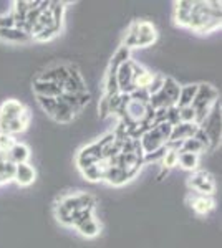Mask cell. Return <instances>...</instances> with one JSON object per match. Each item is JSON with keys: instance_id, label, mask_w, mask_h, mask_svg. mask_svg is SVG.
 <instances>
[{"instance_id": "obj_1", "label": "cell", "mask_w": 222, "mask_h": 248, "mask_svg": "<svg viewBox=\"0 0 222 248\" xmlns=\"http://www.w3.org/2000/svg\"><path fill=\"white\" fill-rule=\"evenodd\" d=\"M217 98H219V91H217L212 85H205V83L197 85V93L191 103V108L196 111L194 123L197 126H201V124L207 119V116L211 114L212 108L217 105Z\"/></svg>"}, {"instance_id": "obj_2", "label": "cell", "mask_w": 222, "mask_h": 248, "mask_svg": "<svg viewBox=\"0 0 222 248\" xmlns=\"http://www.w3.org/2000/svg\"><path fill=\"white\" fill-rule=\"evenodd\" d=\"M189 187L196 190L197 195H207L211 197L216 190V181L209 172L205 170H196L189 177Z\"/></svg>"}, {"instance_id": "obj_3", "label": "cell", "mask_w": 222, "mask_h": 248, "mask_svg": "<svg viewBox=\"0 0 222 248\" xmlns=\"http://www.w3.org/2000/svg\"><path fill=\"white\" fill-rule=\"evenodd\" d=\"M100 161H103V149L98 144V141L91 142L90 146H86V147H83V149L78 153V155H76V166H78L80 170L86 169V167H90L91 164H96Z\"/></svg>"}, {"instance_id": "obj_4", "label": "cell", "mask_w": 222, "mask_h": 248, "mask_svg": "<svg viewBox=\"0 0 222 248\" xmlns=\"http://www.w3.org/2000/svg\"><path fill=\"white\" fill-rule=\"evenodd\" d=\"M30 121H32V114L25 108L18 118L12 119V121H0V134L14 136V134L23 133V131L30 126Z\"/></svg>"}, {"instance_id": "obj_5", "label": "cell", "mask_w": 222, "mask_h": 248, "mask_svg": "<svg viewBox=\"0 0 222 248\" xmlns=\"http://www.w3.org/2000/svg\"><path fill=\"white\" fill-rule=\"evenodd\" d=\"M157 40V30L148 20H138V38H136V48H146L153 45Z\"/></svg>"}, {"instance_id": "obj_6", "label": "cell", "mask_w": 222, "mask_h": 248, "mask_svg": "<svg viewBox=\"0 0 222 248\" xmlns=\"http://www.w3.org/2000/svg\"><path fill=\"white\" fill-rule=\"evenodd\" d=\"M139 144H141V149H143V153L149 154V153H154V151L166 146V141L161 138V134L156 131V127H153V129H149L148 133H144L143 136H141Z\"/></svg>"}, {"instance_id": "obj_7", "label": "cell", "mask_w": 222, "mask_h": 248, "mask_svg": "<svg viewBox=\"0 0 222 248\" xmlns=\"http://www.w3.org/2000/svg\"><path fill=\"white\" fill-rule=\"evenodd\" d=\"M68 68V79L63 83V93H70V94H76L80 91H86V86H85V79L82 77V73L78 71L76 66H67Z\"/></svg>"}, {"instance_id": "obj_8", "label": "cell", "mask_w": 222, "mask_h": 248, "mask_svg": "<svg viewBox=\"0 0 222 248\" xmlns=\"http://www.w3.org/2000/svg\"><path fill=\"white\" fill-rule=\"evenodd\" d=\"M35 177H37V172H35L34 167L28 162L25 164H17L15 166V174H14V181L22 187H28L35 182Z\"/></svg>"}, {"instance_id": "obj_9", "label": "cell", "mask_w": 222, "mask_h": 248, "mask_svg": "<svg viewBox=\"0 0 222 248\" xmlns=\"http://www.w3.org/2000/svg\"><path fill=\"white\" fill-rule=\"evenodd\" d=\"M28 159H30V149L22 142H14V146L5 153V161L12 162L14 166L25 164Z\"/></svg>"}, {"instance_id": "obj_10", "label": "cell", "mask_w": 222, "mask_h": 248, "mask_svg": "<svg viewBox=\"0 0 222 248\" xmlns=\"http://www.w3.org/2000/svg\"><path fill=\"white\" fill-rule=\"evenodd\" d=\"M34 93L37 96H45V98H60V96L63 94V88L60 85H56V83L35 79L34 81Z\"/></svg>"}, {"instance_id": "obj_11", "label": "cell", "mask_w": 222, "mask_h": 248, "mask_svg": "<svg viewBox=\"0 0 222 248\" xmlns=\"http://www.w3.org/2000/svg\"><path fill=\"white\" fill-rule=\"evenodd\" d=\"M23 109H25L23 103L17 101V99H7L0 106V121H12V119L18 118Z\"/></svg>"}, {"instance_id": "obj_12", "label": "cell", "mask_w": 222, "mask_h": 248, "mask_svg": "<svg viewBox=\"0 0 222 248\" xmlns=\"http://www.w3.org/2000/svg\"><path fill=\"white\" fill-rule=\"evenodd\" d=\"M199 126L196 123H179L177 126L172 127V133L169 141H184V139L194 138Z\"/></svg>"}, {"instance_id": "obj_13", "label": "cell", "mask_w": 222, "mask_h": 248, "mask_svg": "<svg viewBox=\"0 0 222 248\" xmlns=\"http://www.w3.org/2000/svg\"><path fill=\"white\" fill-rule=\"evenodd\" d=\"M68 68L67 66H53L50 70H47L45 73H42L37 79L40 81H50V83H56V85L63 86V83L68 79Z\"/></svg>"}, {"instance_id": "obj_14", "label": "cell", "mask_w": 222, "mask_h": 248, "mask_svg": "<svg viewBox=\"0 0 222 248\" xmlns=\"http://www.w3.org/2000/svg\"><path fill=\"white\" fill-rule=\"evenodd\" d=\"M103 179L108 184H111V186H116V187H120V186H123V184L130 182V179L126 177V174H124V172L121 170L118 166H108L106 170H104Z\"/></svg>"}, {"instance_id": "obj_15", "label": "cell", "mask_w": 222, "mask_h": 248, "mask_svg": "<svg viewBox=\"0 0 222 248\" xmlns=\"http://www.w3.org/2000/svg\"><path fill=\"white\" fill-rule=\"evenodd\" d=\"M108 164L106 161H100L96 164H91L90 167L82 170L83 177L90 182H98V181H103V175H104V170H106Z\"/></svg>"}, {"instance_id": "obj_16", "label": "cell", "mask_w": 222, "mask_h": 248, "mask_svg": "<svg viewBox=\"0 0 222 248\" xmlns=\"http://www.w3.org/2000/svg\"><path fill=\"white\" fill-rule=\"evenodd\" d=\"M0 40L9 42V43H27V42H30L32 37L27 35L23 30H18V29H3V30H0Z\"/></svg>"}, {"instance_id": "obj_17", "label": "cell", "mask_w": 222, "mask_h": 248, "mask_svg": "<svg viewBox=\"0 0 222 248\" xmlns=\"http://www.w3.org/2000/svg\"><path fill=\"white\" fill-rule=\"evenodd\" d=\"M75 118V113L68 108L65 103L62 101L60 98H56V108H55V113H53V119L56 123H62V124H68L71 123Z\"/></svg>"}, {"instance_id": "obj_18", "label": "cell", "mask_w": 222, "mask_h": 248, "mask_svg": "<svg viewBox=\"0 0 222 248\" xmlns=\"http://www.w3.org/2000/svg\"><path fill=\"white\" fill-rule=\"evenodd\" d=\"M161 91L168 96V99L171 101V105L176 106L177 98H179V93H181V86L177 85L176 79L171 78V77H164V85H163V90Z\"/></svg>"}, {"instance_id": "obj_19", "label": "cell", "mask_w": 222, "mask_h": 248, "mask_svg": "<svg viewBox=\"0 0 222 248\" xmlns=\"http://www.w3.org/2000/svg\"><path fill=\"white\" fill-rule=\"evenodd\" d=\"M196 93H197V85H188V86L181 88L179 98H177V103H176L177 109H183V108L191 106V103H192V99H194Z\"/></svg>"}, {"instance_id": "obj_20", "label": "cell", "mask_w": 222, "mask_h": 248, "mask_svg": "<svg viewBox=\"0 0 222 248\" xmlns=\"http://www.w3.org/2000/svg\"><path fill=\"white\" fill-rule=\"evenodd\" d=\"M191 205L196 214L205 215L214 209V201L211 197H207V195H196V197L191 201Z\"/></svg>"}, {"instance_id": "obj_21", "label": "cell", "mask_w": 222, "mask_h": 248, "mask_svg": "<svg viewBox=\"0 0 222 248\" xmlns=\"http://www.w3.org/2000/svg\"><path fill=\"white\" fill-rule=\"evenodd\" d=\"M76 230H78L80 233L83 235V237L95 238L96 235H100V230H102V227H100V223L95 220V217H91V218L85 220L83 223H80V225L76 227Z\"/></svg>"}, {"instance_id": "obj_22", "label": "cell", "mask_w": 222, "mask_h": 248, "mask_svg": "<svg viewBox=\"0 0 222 248\" xmlns=\"http://www.w3.org/2000/svg\"><path fill=\"white\" fill-rule=\"evenodd\" d=\"M177 164H179L184 170H197V166H199V155L192 154V153H183V151H179Z\"/></svg>"}, {"instance_id": "obj_23", "label": "cell", "mask_w": 222, "mask_h": 248, "mask_svg": "<svg viewBox=\"0 0 222 248\" xmlns=\"http://www.w3.org/2000/svg\"><path fill=\"white\" fill-rule=\"evenodd\" d=\"M128 60H131L130 58V50H128V48H124V46H120L118 51L115 53V57L111 58V63H110L108 71H110V73H116V70H118V68L123 65L124 62H128Z\"/></svg>"}, {"instance_id": "obj_24", "label": "cell", "mask_w": 222, "mask_h": 248, "mask_svg": "<svg viewBox=\"0 0 222 248\" xmlns=\"http://www.w3.org/2000/svg\"><path fill=\"white\" fill-rule=\"evenodd\" d=\"M65 2H50L51 18H53V25L58 30H62L63 25V14H65Z\"/></svg>"}, {"instance_id": "obj_25", "label": "cell", "mask_w": 222, "mask_h": 248, "mask_svg": "<svg viewBox=\"0 0 222 248\" xmlns=\"http://www.w3.org/2000/svg\"><path fill=\"white\" fill-rule=\"evenodd\" d=\"M181 151H183V153H192V154L199 155L201 153H204L205 147L199 141H197L196 138H189V139H184V141H183Z\"/></svg>"}, {"instance_id": "obj_26", "label": "cell", "mask_w": 222, "mask_h": 248, "mask_svg": "<svg viewBox=\"0 0 222 248\" xmlns=\"http://www.w3.org/2000/svg\"><path fill=\"white\" fill-rule=\"evenodd\" d=\"M177 157H179V151L166 147V153H164L163 159H161V162H163V169L169 170V169H172L174 166H177Z\"/></svg>"}, {"instance_id": "obj_27", "label": "cell", "mask_w": 222, "mask_h": 248, "mask_svg": "<svg viewBox=\"0 0 222 248\" xmlns=\"http://www.w3.org/2000/svg\"><path fill=\"white\" fill-rule=\"evenodd\" d=\"M174 22H176V25L184 27V29H189V22H191V12L176 7V9H174Z\"/></svg>"}, {"instance_id": "obj_28", "label": "cell", "mask_w": 222, "mask_h": 248, "mask_svg": "<svg viewBox=\"0 0 222 248\" xmlns=\"http://www.w3.org/2000/svg\"><path fill=\"white\" fill-rule=\"evenodd\" d=\"M37 101L40 108H42L45 113L53 118V113H55V108H56V98H45V96H37Z\"/></svg>"}, {"instance_id": "obj_29", "label": "cell", "mask_w": 222, "mask_h": 248, "mask_svg": "<svg viewBox=\"0 0 222 248\" xmlns=\"http://www.w3.org/2000/svg\"><path fill=\"white\" fill-rule=\"evenodd\" d=\"M163 85H164V77H161V75H154L153 79H151V83H149V86L146 88L149 98L159 93V91L163 90Z\"/></svg>"}, {"instance_id": "obj_30", "label": "cell", "mask_w": 222, "mask_h": 248, "mask_svg": "<svg viewBox=\"0 0 222 248\" xmlns=\"http://www.w3.org/2000/svg\"><path fill=\"white\" fill-rule=\"evenodd\" d=\"M76 197H78L80 209H93V210H95L96 201H95V197H93V195L83 192V194H76Z\"/></svg>"}, {"instance_id": "obj_31", "label": "cell", "mask_w": 222, "mask_h": 248, "mask_svg": "<svg viewBox=\"0 0 222 248\" xmlns=\"http://www.w3.org/2000/svg\"><path fill=\"white\" fill-rule=\"evenodd\" d=\"M60 205L65 207L70 214H71V212H75V210H82V209H80L78 197H76V195H67V197H63L62 202H60Z\"/></svg>"}, {"instance_id": "obj_32", "label": "cell", "mask_w": 222, "mask_h": 248, "mask_svg": "<svg viewBox=\"0 0 222 248\" xmlns=\"http://www.w3.org/2000/svg\"><path fill=\"white\" fill-rule=\"evenodd\" d=\"M60 99H62L65 105L70 108L71 111L76 114V113H80L82 111V108H80V105H78V101H76V96L75 94H70V93H63L62 96H60Z\"/></svg>"}, {"instance_id": "obj_33", "label": "cell", "mask_w": 222, "mask_h": 248, "mask_svg": "<svg viewBox=\"0 0 222 248\" xmlns=\"http://www.w3.org/2000/svg\"><path fill=\"white\" fill-rule=\"evenodd\" d=\"M58 33H60V30L56 29L55 25H51V27H48V29L43 30L40 35H37V37H34V40H35V42H48V40L56 37Z\"/></svg>"}, {"instance_id": "obj_34", "label": "cell", "mask_w": 222, "mask_h": 248, "mask_svg": "<svg viewBox=\"0 0 222 248\" xmlns=\"http://www.w3.org/2000/svg\"><path fill=\"white\" fill-rule=\"evenodd\" d=\"M56 218H58L60 223H63L65 227H71V217H70V212H68L65 207H62L58 203L56 205Z\"/></svg>"}, {"instance_id": "obj_35", "label": "cell", "mask_w": 222, "mask_h": 248, "mask_svg": "<svg viewBox=\"0 0 222 248\" xmlns=\"http://www.w3.org/2000/svg\"><path fill=\"white\" fill-rule=\"evenodd\" d=\"M179 121L181 123H194L196 121V111L191 106L179 109Z\"/></svg>"}, {"instance_id": "obj_36", "label": "cell", "mask_w": 222, "mask_h": 248, "mask_svg": "<svg viewBox=\"0 0 222 248\" xmlns=\"http://www.w3.org/2000/svg\"><path fill=\"white\" fill-rule=\"evenodd\" d=\"M154 127H156L157 133L161 134V138H163L164 141L168 142V141H169V138H171V133H172V126H171V124L164 121V123L157 124V126H154Z\"/></svg>"}, {"instance_id": "obj_37", "label": "cell", "mask_w": 222, "mask_h": 248, "mask_svg": "<svg viewBox=\"0 0 222 248\" xmlns=\"http://www.w3.org/2000/svg\"><path fill=\"white\" fill-rule=\"evenodd\" d=\"M3 29H15V22H14V17H12V12L0 15V30H3Z\"/></svg>"}, {"instance_id": "obj_38", "label": "cell", "mask_w": 222, "mask_h": 248, "mask_svg": "<svg viewBox=\"0 0 222 248\" xmlns=\"http://www.w3.org/2000/svg\"><path fill=\"white\" fill-rule=\"evenodd\" d=\"M98 111H100V118L104 119L110 116V105H108V96H103L100 99V105H98Z\"/></svg>"}, {"instance_id": "obj_39", "label": "cell", "mask_w": 222, "mask_h": 248, "mask_svg": "<svg viewBox=\"0 0 222 248\" xmlns=\"http://www.w3.org/2000/svg\"><path fill=\"white\" fill-rule=\"evenodd\" d=\"M14 138L9 134H0V151H3V153H7V151L10 149L12 146H14Z\"/></svg>"}, {"instance_id": "obj_40", "label": "cell", "mask_w": 222, "mask_h": 248, "mask_svg": "<svg viewBox=\"0 0 222 248\" xmlns=\"http://www.w3.org/2000/svg\"><path fill=\"white\" fill-rule=\"evenodd\" d=\"M75 96H76V101H78V105L82 109L90 103V99H91V94L88 93V91H80V93H76Z\"/></svg>"}]
</instances>
